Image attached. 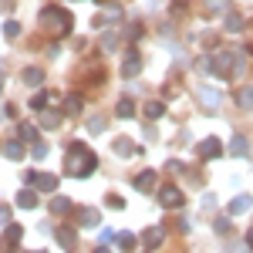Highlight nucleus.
<instances>
[{
	"mask_svg": "<svg viewBox=\"0 0 253 253\" xmlns=\"http://www.w3.org/2000/svg\"><path fill=\"white\" fill-rule=\"evenodd\" d=\"M95 169H98L95 152H91V149H84V142H71L64 172H68V175H75V179H88V175H95Z\"/></svg>",
	"mask_w": 253,
	"mask_h": 253,
	"instance_id": "1",
	"label": "nucleus"
},
{
	"mask_svg": "<svg viewBox=\"0 0 253 253\" xmlns=\"http://www.w3.org/2000/svg\"><path fill=\"white\" fill-rule=\"evenodd\" d=\"M41 24H44L47 31L68 34V31H71V14H68L64 7H44V10H41Z\"/></svg>",
	"mask_w": 253,
	"mask_h": 253,
	"instance_id": "2",
	"label": "nucleus"
},
{
	"mask_svg": "<svg viewBox=\"0 0 253 253\" xmlns=\"http://www.w3.org/2000/svg\"><path fill=\"white\" fill-rule=\"evenodd\" d=\"M243 68V51H216L213 58V71L219 78H226V75H236Z\"/></svg>",
	"mask_w": 253,
	"mask_h": 253,
	"instance_id": "3",
	"label": "nucleus"
},
{
	"mask_svg": "<svg viewBox=\"0 0 253 253\" xmlns=\"http://www.w3.org/2000/svg\"><path fill=\"white\" fill-rule=\"evenodd\" d=\"M196 156L203 159V162H210V159H219V156H223V145H219V138H216V135L203 138V142L196 145Z\"/></svg>",
	"mask_w": 253,
	"mask_h": 253,
	"instance_id": "4",
	"label": "nucleus"
},
{
	"mask_svg": "<svg viewBox=\"0 0 253 253\" xmlns=\"http://www.w3.org/2000/svg\"><path fill=\"white\" fill-rule=\"evenodd\" d=\"M159 203H162V210H179L186 203V196H182V189H175V186H166V189H159Z\"/></svg>",
	"mask_w": 253,
	"mask_h": 253,
	"instance_id": "5",
	"label": "nucleus"
},
{
	"mask_svg": "<svg viewBox=\"0 0 253 253\" xmlns=\"http://www.w3.org/2000/svg\"><path fill=\"white\" fill-rule=\"evenodd\" d=\"M196 98L203 101V108H206V112H219V105H223V98H219V91H213V88H206V84H203V88H196Z\"/></svg>",
	"mask_w": 253,
	"mask_h": 253,
	"instance_id": "6",
	"label": "nucleus"
},
{
	"mask_svg": "<svg viewBox=\"0 0 253 253\" xmlns=\"http://www.w3.org/2000/svg\"><path fill=\"white\" fill-rule=\"evenodd\" d=\"M156 182H159V175L152 172V169H142V172L135 175V189H138V193H152Z\"/></svg>",
	"mask_w": 253,
	"mask_h": 253,
	"instance_id": "7",
	"label": "nucleus"
},
{
	"mask_svg": "<svg viewBox=\"0 0 253 253\" xmlns=\"http://www.w3.org/2000/svg\"><path fill=\"white\" fill-rule=\"evenodd\" d=\"M138 71H142V58H138V51H125V64H122V75H125V78H135Z\"/></svg>",
	"mask_w": 253,
	"mask_h": 253,
	"instance_id": "8",
	"label": "nucleus"
},
{
	"mask_svg": "<svg viewBox=\"0 0 253 253\" xmlns=\"http://www.w3.org/2000/svg\"><path fill=\"white\" fill-rule=\"evenodd\" d=\"M142 243H145L149 250H156V247H162V243H166V230H159V226H149V230L142 233Z\"/></svg>",
	"mask_w": 253,
	"mask_h": 253,
	"instance_id": "9",
	"label": "nucleus"
},
{
	"mask_svg": "<svg viewBox=\"0 0 253 253\" xmlns=\"http://www.w3.org/2000/svg\"><path fill=\"white\" fill-rule=\"evenodd\" d=\"M250 206H253V196L243 193V196H236L233 203H230V213H233V216H243V213H250Z\"/></svg>",
	"mask_w": 253,
	"mask_h": 253,
	"instance_id": "10",
	"label": "nucleus"
},
{
	"mask_svg": "<svg viewBox=\"0 0 253 253\" xmlns=\"http://www.w3.org/2000/svg\"><path fill=\"white\" fill-rule=\"evenodd\" d=\"M34 186H38V189H44V193H54V189H58V175H51V172H38Z\"/></svg>",
	"mask_w": 253,
	"mask_h": 253,
	"instance_id": "11",
	"label": "nucleus"
},
{
	"mask_svg": "<svg viewBox=\"0 0 253 253\" xmlns=\"http://www.w3.org/2000/svg\"><path fill=\"white\" fill-rule=\"evenodd\" d=\"M3 156H7V159H24V145H20V138H7V142H3Z\"/></svg>",
	"mask_w": 253,
	"mask_h": 253,
	"instance_id": "12",
	"label": "nucleus"
},
{
	"mask_svg": "<svg viewBox=\"0 0 253 253\" xmlns=\"http://www.w3.org/2000/svg\"><path fill=\"white\" fill-rule=\"evenodd\" d=\"M206 14L216 17V14H230V0H206Z\"/></svg>",
	"mask_w": 253,
	"mask_h": 253,
	"instance_id": "13",
	"label": "nucleus"
},
{
	"mask_svg": "<svg viewBox=\"0 0 253 253\" xmlns=\"http://www.w3.org/2000/svg\"><path fill=\"white\" fill-rule=\"evenodd\" d=\"M51 213H54V216L71 213V199H64V196H54V199H51Z\"/></svg>",
	"mask_w": 253,
	"mask_h": 253,
	"instance_id": "14",
	"label": "nucleus"
},
{
	"mask_svg": "<svg viewBox=\"0 0 253 253\" xmlns=\"http://www.w3.org/2000/svg\"><path fill=\"white\" fill-rule=\"evenodd\" d=\"M115 115H118V118H132V115H135L132 98H122V101H118V105H115Z\"/></svg>",
	"mask_w": 253,
	"mask_h": 253,
	"instance_id": "15",
	"label": "nucleus"
},
{
	"mask_svg": "<svg viewBox=\"0 0 253 253\" xmlns=\"http://www.w3.org/2000/svg\"><path fill=\"white\" fill-rule=\"evenodd\" d=\"M223 27H226L230 34H240V31H243V17H240V14H226V20H223Z\"/></svg>",
	"mask_w": 253,
	"mask_h": 253,
	"instance_id": "16",
	"label": "nucleus"
},
{
	"mask_svg": "<svg viewBox=\"0 0 253 253\" xmlns=\"http://www.w3.org/2000/svg\"><path fill=\"white\" fill-rule=\"evenodd\" d=\"M78 223H81V226H98V223H101V216H98V210H81Z\"/></svg>",
	"mask_w": 253,
	"mask_h": 253,
	"instance_id": "17",
	"label": "nucleus"
},
{
	"mask_svg": "<svg viewBox=\"0 0 253 253\" xmlns=\"http://www.w3.org/2000/svg\"><path fill=\"white\" fill-rule=\"evenodd\" d=\"M17 135L24 138V142H34V138H38V125H31V122H20Z\"/></svg>",
	"mask_w": 253,
	"mask_h": 253,
	"instance_id": "18",
	"label": "nucleus"
},
{
	"mask_svg": "<svg viewBox=\"0 0 253 253\" xmlns=\"http://www.w3.org/2000/svg\"><path fill=\"white\" fill-rule=\"evenodd\" d=\"M17 206L34 210V206H38V193H27V189H24V193H17Z\"/></svg>",
	"mask_w": 253,
	"mask_h": 253,
	"instance_id": "19",
	"label": "nucleus"
},
{
	"mask_svg": "<svg viewBox=\"0 0 253 253\" xmlns=\"http://www.w3.org/2000/svg\"><path fill=\"white\" fill-rule=\"evenodd\" d=\"M236 105L240 108H253V88H240L236 91Z\"/></svg>",
	"mask_w": 253,
	"mask_h": 253,
	"instance_id": "20",
	"label": "nucleus"
},
{
	"mask_svg": "<svg viewBox=\"0 0 253 253\" xmlns=\"http://www.w3.org/2000/svg\"><path fill=\"white\" fill-rule=\"evenodd\" d=\"M230 152H233V156H247V152H250V142H247L243 135H236L233 145H230Z\"/></svg>",
	"mask_w": 253,
	"mask_h": 253,
	"instance_id": "21",
	"label": "nucleus"
},
{
	"mask_svg": "<svg viewBox=\"0 0 253 253\" xmlns=\"http://www.w3.org/2000/svg\"><path fill=\"white\" fill-rule=\"evenodd\" d=\"M58 122H61L58 112H47V108L41 112V125H44V128H58Z\"/></svg>",
	"mask_w": 253,
	"mask_h": 253,
	"instance_id": "22",
	"label": "nucleus"
},
{
	"mask_svg": "<svg viewBox=\"0 0 253 253\" xmlns=\"http://www.w3.org/2000/svg\"><path fill=\"white\" fill-rule=\"evenodd\" d=\"M24 81H27L31 88H38L41 81H44V75H41V68H27V71H24Z\"/></svg>",
	"mask_w": 253,
	"mask_h": 253,
	"instance_id": "23",
	"label": "nucleus"
},
{
	"mask_svg": "<svg viewBox=\"0 0 253 253\" xmlns=\"http://www.w3.org/2000/svg\"><path fill=\"white\" fill-rule=\"evenodd\" d=\"M64 112H68V115H78V112H81V98L78 95H68V98H64Z\"/></svg>",
	"mask_w": 253,
	"mask_h": 253,
	"instance_id": "24",
	"label": "nucleus"
},
{
	"mask_svg": "<svg viewBox=\"0 0 253 253\" xmlns=\"http://www.w3.org/2000/svg\"><path fill=\"white\" fill-rule=\"evenodd\" d=\"M3 236H7V243H20V236H24V230H20L17 223H7V233H3Z\"/></svg>",
	"mask_w": 253,
	"mask_h": 253,
	"instance_id": "25",
	"label": "nucleus"
},
{
	"mask_svg": "<svg viewBox=\"0 0 253 253\" xmlns=\"http://www.w3.org/2000/svg\"><path fill=\"white\" fill-rule=\"evenodd\" d=\"M115 152H118V156H132V152H135V145H132L128 138H115Z\"/></svg>",
	"mask_w": 253,
	"mask_h": 253,
	"instance_id": "26",
	"label": "nucleus"
},
{
	"mask_svg": "<svg viewBox=\"0 0 253 253\" xmlns=\"http://www.w3.org/2000/svg\"><path fill=\"white\" fill-rule=\"evenodd\" d=\"M118 247H122V250H135V233H118Z\"/></svg>",
	"mask_w": 253,
	"mask_h": 253,
	"instance_id": "27",
	"label": "nucleus"
},
{
	"mask_svg": "<svg viewBox=\"0 0 253 253\" xmlns=\"http://www.w3.org/2000/svg\"><path fill=\"white\" fill-rule=\"evenodd\" d=\"M162 112H166L162 101H149V105H145V115H149V118H162Z\"/></svg>",
	"mask_w": 253,
	"mask_h": 253,
	"instance_id": "28",
	"label": "nucleus"
},
{
	"mask_svg": "<svg viewBox=\"0 0 253 253\" xmlns=\"http://www.w3.org/2000/svg\"><path fill=\"white\" fill-rule=\"evenodd\" d=\"M58 240L64 247H71V243H75V230H71V226H58Z\"/></svg>",
	"mask_w": 253,
	"mask_h": 253,
	"instance_id": "29",
	"label": "nucleus"
},
{
	"mask_svg": "<svg viewBox=\"0 0 253 253\" xmlns=\"http://www.w3.org/2000/svg\"><path fill=\"white\" fill-rule=\"evenodd\" d=\"M47 101H51V95H47V91H38L34 101H31V108H34V112H44V105H47Z\"/></svg>",
	"mask_w": 253,
	"mask_h": 253,
	"instance_id": "30",
	"label": "nucleus"
},
{
	"mask_svg": "<svg viewBox=\"0 0 253 253\" xmlns=\"http://www.w3.org/2000/svg\"><path fill=\"white\" fill-rule=\"evenodd\" d=\"M3 34H7V38H20V24L17 20H7V24H3Z\"/></svg>",
	"mask_w": 253,
	"mask_h": 253,
	"instance_id": "31",
	"label": "nucleus"
},
{
	"mask_svg": "<svg viewBox=\"0 0 253 253\" xmlns=\"http://www.w3.org/2000/svg\"><path fill=\"white\" fill-rule=\"evenodd\" d=\"M115 240H118V233H115V230H101V243H105V247H112Z\"/></svg>",
	"mask_w": 253,
	"mask_h": 253,
	"instance_id": "32",
	"label": "nucleus"
},
{
	"mask_svg": "<svg viewBox=\"0 0 253 253\" xmlns=\"http://www.w3.org/2000/svg\"><path fill=\"white\" fill-rule=\"evenodd\" d=\"M105 203H108V206H115V210H122V206H125V199H122V196H105Z\"/></svg>",
	"mask_w": 253,
	"mask_h": 253,
	"instance_id": "33",
	"label": "nucleus"
},
{
	"mask_svg": "<svg viewBox=\"0 0 253 253\" xmlns=\"http://www.w3.org/2000/svg\"><path fill=\"white\" fill-rule=\"evenodd\" d=\"M213 226H216V233H223V236L230 233V219H216Z\"/></svg>",
	"mask_w": 253,
	"mask_h": 253,
	"instance_id": "34",
	"label": "nucleus"
},
{
	"mask_svg": "<svg viewBox=\"0 0 253 253\" xmlns=\"http://www.w3.org/2000/svg\"><path fill=\"white\" fill-rule=\"evenodd\" d=\"M10 223V206H0V226H7Z\"/></svg>",
	"mask_w": 253,
	"mask_h": 253,
	"instance_id": "35",
	"label": "nucleus"
},
{
	"mask_svg": "<svg viewBox=\"0 0 253 253\" xmlns=\"http://www.w3.org/2000/svg\"><path fill=\"white\" fill-rule=\"evenodd\" d=\"M44 156H47V145H41V142H38V145H34V159H44Z\"/></svg>",
	"mask_w": 253,
	"mask_h": 253,
	"instance_id": "36",
	"label": "nucleus"
},
{
	"mask_svg": "<svg viewBox=\"0 0 253 253\" xmlns=\"http://www.w3.org/2000/svg\"><path fill=\"white\" fill-rule=\"evenodd\" d=\"M135 38H142V27H138V24H135V27H128V41H135Z\"/></svg>",
	"mask_w": 253,
	"mask_h": 253,
	"instance_id": "37",
	"label": "nucleus"
},
{
	"mask_svg": "<svg viewBox=\"0 0 253 253\" xmlns=\"http://www.w3.org/2000/svg\"><path fill=\"white\" fill-rule=\"evenodd\" d=\"M95 253H112V250H108V247H105V243H101V247H98V250Z\"/></svg>",
	"mask_w": 253,
	"mask_h": 253,
	"instance_id": "38",
	"label": "nucleus"
},
{
	"mask_svg": "<svg viewBox=\"0 0 253 253\" xmlns=\"http://www.w3.org/2000/svg\"><path fill=\"white\" fill-rule=\"evenodd\" d=\"M247 240H250V250H253V230H250V236H247Z\"/></svg>",
	"mask_w": 253,
	"mask_h": 253,
	"instance_id": "39",
	"label": "nucleus"
},
{
	"mask_svg": "<svg viewBox=\"0 0 253 253\" xmlns=\"http://www.w3.org/2000/svg\"><path fill=\"white\" fill-rule=\"evenodd\" d=\"M0 88H3V68H0Z\"/></svg>",
	"mask_w": 253,
	"mask_h": 253,
	"instance_id": "40",
	"label": "nucleus"
},
{
	"mask_svg": "<svg viewBox=\"0 0 253 253\" xmlns=\"http://www.w3.org/2000/svg\"><path fill=\"white\" fill-rule=\"evenodd\" d=\"M7 253H20V250H17V247H10V250H7Z\"/></svg>",
	"mask_w": 253,
	"mask_h": 253,
	"instance_id": "41",
	"label": "nucleus"
},
{
	"mask_svg": "<svg viewBox=\"0 0 253 253\" xmlns=\"http://www.w3.org/2000/svg\"><path fill=\"white\" fill-rule=\"evenodd\" d=\"M34 253H44V250H34Z\"/></svg>",
	"mask_w": 253,
	"mask_h": 253,
	"instance_id": "42",
	"label": "nucleus"
}]
</instances>
